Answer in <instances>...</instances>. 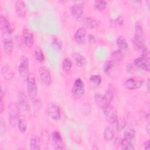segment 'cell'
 Here are the masks:
<instances>
[{
    "label": "cell",
    "mask_w": 150,
    "mask_h": 150,
    "mask_svg": "<svg viewBox=\"0 0 150 150\" xmlns=\"http://www.w3.org/2000/svg\"><path fill=\"white\" fill-rule=\"evenodd\" d=\"M1 73L3 77L6 80H11L14 76L12 68L8 64L4 65L1 69Z\"/></svg>",
    "instance_id": "18"
},
{
    "label": "cell",
    "mask_w": 150,
    "mask_h": 150,
    "mask_svg": "<svg viewBox=\"0 0 150 150\" xmlns=\"http://www.w3.org/2000/svg\"><path fill=\"white\" fill-rule=\"evenodd\" d=\"M2 44L4 53L6 55H11L13 50V42L12 39L8 37H3Z\"/></svg>",
    "instance_id": "14"
},
{
    "label": "cell",
    "mask_w": 150,
    "mask_h": 150,
    "mask_svg": "<svg viewBox=\"0 0 150 150\" xmlns=\"http://www.w3.org/2000/svg\"><path fill=\"white\" fill-rule=\"evenodd\" d=\"M18 105L21 111L28 112L30 110V106L28 101L26 97L22 93H19L18 95Z\"/></svg>",
    "instance_id": "10"
},
{
    "label": "cell",
    "mask_w": 150,
    "mask_h": 150,
    "mask_svg": "<svg viewBox=\"0 0 150 150\" xmlns=\"http://www.w3.org/2000/svg\"><path fill=\"white\" fill-rule=\"evenodd\" d=\"M88 42L91 44H94L96 42V40L94 36H93L91 35L88 36Z\"/></svg>",
    "instance_id": "41"
},
{
    "label": "cell",
    "mask_w": 150,
    "mask_h": 150,
    "mask_svg": "<svg viewBox=\"0 0 150 150\" xmlns=\"http://www.w3.org/2000/svg\"><path fill=\"white\" fill-rule=\"evenodd\" d=\"M114 95V89L113 87L109 85L107 89L105 91L104 94L103 95V98L107 104H110L111 101L112 100Z\"/></svg>",
    "instance_id": "21"
},
{
    "label": "cell",
    "mask_w": 150,
    "mask_h": 150,
    "mask_svg": "<svg viewBox=\"0 0 150 150\" xmlns=\"http://www.w3.org/2000/svg\"><path fill=\"white\" fill-rule=\"evenodd\" d=\"M0 23L3 35H11L13 33V28L12 25L8 19L2 15L0 17Z\"/></svg>",
    "instance_id": "7"
},
{
    "label": "cell",
    "mask_w": 150,
    "mask_h": 150,
    "mask_svg": "<svg viewBox=\"0 0 150 150\" xmlns=\"http://www.w3.org/2000/svg\"><path fill=\"white\" fill-rule=\"evenodd\" d=\"M47 114L49 117L54 121H59L61 117L60 110L56 104L50 105L47 109Z\"/></svg>",
    "instance_id": "9"
},
{
    "label": "cell",
    "mask_w": 150,
    "mask_h": 150,
    "mask_svg": "<svg viewBox=\"0 0 150 150\" xmlns=\"http://www.w3.org/2000/svg\"><path fill=\"white\" fill-rule=\"evenodd\" d=\"M34 55L36 60L39 63H43L45 60V56L42 50L40 49H36L35 50Z\"/></svg>",
    "instance_id": "32"
},
{
    "label": "cell",
    "mask_w": 150,
    "mask_h": 150,
    "mask_svg": "<svg viewBox=\"0 0 150 150\" xmlns=\"http://www.w3.org/2000/svg\"><path fill=\"white\" fill-rule=\"evenodd\" d=\"M15 12L18 17L23 18L27 13V6L23 1H17L15 5Z\"/></svg>",
    "instance_id": "12"
},
{
    "label": "cell",
    "mask_w": 150,
    "mask_h": 150,
    "mask_svg": "<svg viewBox=\"0 0 150 150\" xmlns=\"http://www.w3.org/2000/svg\"><path fill=\"white\" fill-rule=\"evenodd\" d=\"M85 92V86L83 80L80 78H77L74 81L71 88L73 96L77 99L81 98Z\"/></svg>",
    "instance_id": "4"
},
{
    "label": "cell",
    "mask_w": 150,
    "mask_h": 150,
    "mask_svg": "<svg viewBox=\"0 0 150 150\" xmlns=\"http://www.w3.org/2000/svg\"><path fill=\"white\" fill-rule=\"evenodd\" d=\"M21 111L18 104L12 103L9 107L8 110V120L12 126L17 124L18 120L20 119Z\"/></svg>",
    "instance_id": "3"
},
{
    "label": "cell",
    "mask_w": 150,
    "mask_h": 150,
    "mask_svg": "<svg viewBox=\"0 0 150 150\" xmlns=\"http://www.w3.org/2000/svg\"><path fill=\"white\" fill-rule=\"evenodd\" d=\"M116 45L118 47V50L121 51L127 50L128 49V44L127 40L124 36H120L116 39Z\"/></svg>",
    "instance_id": "22"
},
{
    "label": "cell",
    "mask_w": 150,
    "mask_h": 150,
    "mask_svg": "<svg viewBox=\"0 0 150 150\" xmlns=\"http://www.w3.org/2000/svg\"><path fill=\"white\" fill-rule=\"evenodd\" d=\"M143 84L142 80H136L134 78H130L127 80L124 83V86L126 88L129 90L138 89L141 87Z\"/></svg>",
    "instance_id": "13"
},
{
    "label": "cell",
    "mask_w": 150,
    "mask_h": 150,
    "mask_svg": "<svg viewBox=\"0 0 150 150\" xmlns=\"http://www.w3.org/2000/svg\"><path fill=\"white\" fill-rule=\"evenodd\" d=\"M41 141L37 135H32L29 140V148L31 150H39L40 149Z\"/></svg>",
    "instance_id": "20"
},
{
    "label": "cell",
    "mask_w": 150,
    "mask_h": 150,
    "mask_svg": "<svg viewBox=\"0 0 150 150\" xmlns=\"http://www.w3.org/2000/svg\"><path fill=\"white\" fill-rule=\"evenodd\" d=\"M22 38L24 44L27 47H31L35 42L33 34L27 29H25L22 33Z\"/></svg>",
    "instance_id": "11"
},
{
    "label": "cell",
    "mask_w": 150,
    "mask_h": 150,
    "mask_svg": "<svg viewBox=\"0 0 150 150\" xmlns=\"http://www.w3.org/2000/svg\"><path fill=\"white\" fill-rule=\"evenodd\" d=\"M17 126L19 130V131L22 133L25 134L26 131H27L28 128V124L25 120L24 119H19L17 122Z\"/></svg>",
    "instance_id": "29"
},
{
    "label": "cell",
    "mask_w": 150,
    "mask_h": 150,
    "mask_svg": "<svg viewBox=\"0 0 150 150\" xmlns=\"http://www.w3.org/2000/svg\"><path fill=\"white\" fill-rule=\"evenodd\" d=\"M72 67V62L69 58H64L62 62V69L65 72H69Z\"/></svg>",
    "instance_id": "31"
},
{
    "label": "cell",
    "mask_w": 150,
    "mask_h": 150,
    "mask_svg": "<svg viewBox=\"0 0 150 150\" xmlns=\"http://www.w3.org/2000/svg\"><path fill=\"white\" fill-rule=\"evenodd\" d=\"M126 70L128 73H132L134 71V66L131 64H128L127 67H126Z\"/></svg>",
    "instance_id": "40"
},
{
    "label": "cell",
    "mask_w": 150,
    "mask_h": 150,
    "mask_svg": "<svg viewBox=\"0 0 150 150\" xmlns=\"http://www.w3.org/2000/svg\"><path fill=\"white\" fill-rule=\"evenodd\" d=\"M122 23H123L122 18L120 16L118 17L112 21V25L114 26H118L121 25L122 24Z\"/></svg>",
    "instance_id": "37"
},
{
    "label": "cell",
    "mask_w": 150,
    "mask_h": 150,
    "mask_svg": "<svg viewBox=\"0 0 150 150\" xmlns=\"http://www.w3.org/2000/svg\"><path fill=\"white\" fill-rule=\"evenodd\" d=\"M52 139L57 149H64V143L60 134L58 131H54L52 133Z\"/></svg>",
    "instance_id": "17"
},
{
    "label": "cell",
    "mask_w": 150,
    "mask_h": 150,
    "mask_svg": "<svg viewBox=\"0 0 150 150\" xmlns=\"http://www.w3.org/2000/svg\"><path fill=\"white\" fill-rule=\"evenodd\" d=\"M105 120L111 124H115L118 121L116 111L110 104H108L102 108Z\"/></svg>",
    "instance_id": "6"
},
{
    "label": "cell",
    "mask_w": 150,
    "mask_h": 150,
    "mask_svg": "<svg viewBox=\"0 0 150 150\" xmlns=\"http://www.w3.org/2000/svg\"><path fill=\"white\" fill-rule=\"evenodd\" d=\"M135 135V131L133 129H128L126 130L124 133V136L125 138L131 139L134 138Z\"/></svg>",
    "instance_id": "35"
},
{
    "label": "cell",
    "mask_w": 150,
    "mask_h": 150,
    "mask_svg": "<svg viewBox=\"0 0 150 150\" xmlns=\"http://www.w3.org/2000/svg\"><path fill=\"white\" fill-rule=\"evenodd\" d=\"M101 77L98 74L92 75L90 77V81L93 87H97L99 86L101 83Z\"/></svg>",
    "instance_id": "28"
},
{
    "label": "cell",
    "mask_w": 150,
    "mask_h": 150,
    "mask_svg": "<svg viewBox=\"0 0 150 150\" xmlns=\"http://www.w3.org/2000/svg\"><path fill=\"white\" fill-rule=\"evenodd\" d=\"M142 55H141V56H142V57H144L149 58V57H148V56H149V51H148V48L145 46L144 47L142 48Z\"/></svg>",
    "instance_id": "38"
},
{
    "label": "cell",
    "mask_w": 150,
    "mask_h": 150,
    "mask_svg": "<svg viewBox=\"0 0 150 150\" xmlns=\"http://www.w3.org/2000/svg\"><path fill=\"white\" fill-rule=\"evenodd\" d=\"M4 110V103H3V98H1V107H0V112L1 113Z\"/></svg>",
    "instance_id": "42"
},
{
    "label": "cell",
    "mask_w": 150,
    "mask_h": 150,
    "mask_svg": "<svg viewBox=\"0 0 150 150\" xmlns=\"http://www.w3.org/2000/svg\"><path fill=\"white\" fill-rule=\"evenodd\" d=\"M120 145H121V148L122 149H128V150H132L134 149V145L132 144L131 139H127L124 138L121 139Z\"/></svg>",
    "instance_id": "23"
},
{
    "label": "cell",
    "mask_w": 150,
    "mask_h": 150,
    "mask_svg": "<svg viewBox=\"0 0 150 150\" xmlns=\"http://www.w3.org/2000/svg\"><path fill=\"white\" fill-rule=\"evenodd\" d=\"M26 92L29 97L35 99L38 94V86L34 76H30L26 80Z\"/></svg>",
    "instance_id": "5"
},
{
    "label": "cell",
    "mask_w": 150,
    "mask_h": 150,
    "mask_svg": "<svg viewBox=\"0 0 150 150\" xmlns=\"http://www.w3.org/2000/svg\"><path fill=\"white\" fill-rule=\"evenodd\" d=\"M133 45L136 50L142 49L145 47V38L141 22L138 21L135 25V34L133 38Z\"/></svg>",
    "instance_id": "1"
},
{
    "label": "cell",
    "mask_w": 150,
    "mask_h": 150,
    "mask_svg": "<svg viewBox=\"0 0 150 150\" xmlns=\"http://www.w3.org/2000/svg\"><path fill=\"white\" fill-rule=\"evenodd\" d=\"M70 12L75 19H80L83 13V7L79 4H74L71 6Z\"/></svg>",
    "instance_id": "19"
},
{
    "label": "cell",
    "mask_w": 150,
    "mask_h": 150,
    "mask_svg": "<svg viewBox=\"0 0 150 150\" xmlns=\"http://www.w3.org/2000/svg\"><path fill=\"white\" fill-rule=\"evenodd\" d=\"M123 56L124 54L122 53V51L118 49L112 53L111 60L118 64L122 60Z\"/></svg>",
    "instance_id": "24"
},
{
    "label": "cell",
    "mask_w": 150,
    "mask_h": 150,
    "mask_svg": "<svg viewBox=\"0 0 150 150\" xmlns=\"http://www.w3.org/2000/svg\"><path fill=\"white\" fill-rule=\"evenodd\" d=\"M18 72L22 79L26 80L30 76L29 60L26 56H22L18 67Z\"/></svg>",
    "instance_id": "2"
},
{
    "label": "cell",
    "mask_w": 150,
    "mask_h": 150,
    "mask_svg": "<svg viewBox=\"0 0 150 150\" xmlns=\"http://www.w3.org/2000/svg\"><path fill=\"white\" fill-rule=\"evenodd\" d=\"M74 60L76 65L79 67H83L85 63V58L82 54H76L74 56Z\"/></svg>",
    "instance_id": "33"
},
{
    "label": "cell",
    "mask_w": 150,
    "mask_h": 150,
    "mask_svg": "<svg viewBox=\"0 0 150 150\" xmlns=\"http://www.w3.org/2000/svg\"><path fill=\"white\" fill-rule=\"evenodd\" d=\"M6 131V126L5 121L2 118L0 119V135L1 137H4Z\"/></svg>",
    "instance_id": "36"
},
{
    "label": "cell",
    "mask_w": 150,
    "mask_h": 150,
    "mask_svg": "<svg viewBox=\"0 0 150 150\" xmlns=\"http://www.w3.org/2000/svg\"><path fill=\"white\" fill-rule=\"evenodd\" d=\"M95 6L99 11H103L105 9L107 5V2L104 0H97L95 1Z\"/></svg>",
    "instance_id": "34"
},
{
    "label": "cell",
    "mask_w": 150,
    "mask_h": 150,
    "mask_svg": "<svg viewBox=\"0 0 150 150\" xmlns=\"http://www.w3.org/2000/svg\"><path fill=\"white\" fill-rule=\"evenodd\" d=\"M114 131L110 127H106L104 129L103 132V137L105 141H110L112 140L114 138Z\"/></svg>",
    "instance_id": "26"
},
{
    "label": "cell",
    "mask_w": 150,
    "mask_h": 150,
    "mask_svg": "<svg viewBox=\"0 0 150 150\" xmlns=\"http://www.w3.org/2000/svg\"><path fill=\"white\" fill-rule=\"evenodd\" d=\"M134 65L139 68V69L143 70L144 71H149L150 69V64L149 58L144 57H139L134 60Z\"/></svg>",
    "instance_id": "8"
},
{
    "label": "cell",
    "mask_w": 150,
    "mask_h": 150,
    "mask_svg": "<svg viewBox=\"0 0 150 150\" xmlns=\"http://www.w3.org/2000/svg\"><path fill=\"white\" fill-rule=\"evenodd\" d=\"M83 21L84 25L87 27L91 28V29L96 28L98 25V23L96 20L93 19L91 18H90V17L84 18L83 19Z\"/></svg>",
    "instance_id": "27"
},
{
    "label": "cell",
    "mask_w": 150,
    "mask_h": 150,
    "mask_svg": "<svg viewBox=\"0 0 150 150\" xmlns=\"http://www.w3.org/2000/svg\"><path fill=\"white\" fill-rule=\"evenodd\" d=\"M39 75L41 80L46 84L49 85L52 82L51 74L49 71L45 67H40L39 69Z\"/></svg>",
    "instance_id": "15"
},
{
    "label": "cell",
    "mask_w": 150,
    "mask_h": 150,
    "mask_svg": "<svg viewBox=\"0 0 150 150\" xmlns=\"http://www.w3.org/2000/svg\"><path fill=\"white\" fill-rule=\"evenodd\" d=\"M117 64H116L115 62H114L111 60L106 62L103 67V69L105 74H106L107 76L110 75Z\"/></svg>",
    "instance_id": "25"
},
{
    "label": "cell",
    "mask_w": 150,
    "mask_h": 150,
    "mask_svg": "<svg viewBox=\"0 0 150 150\" xmlns=\"http://www.w3.org/2000/svg\"><path fill=\"white\" fill-rule=\"evenodd\" d=\"M94 98H95V101L97 103V104L102 109L103 108H104V107H105L106 105H108L107 104L105 103L104 98H103V95L100 94V93H96L95 94V96H94Z\"/></svg>",
    "instance_id": "30"
},
{
    "label": "cell",
    "mask_w": 150,
    "mask_h": 150,
    "mask_svg": "<svg viewBox=\"0 0 150 150\" xmlns=\"http://www.w3.org/2000/svg\"><path fill=\"white\" fill-rule=\"evenodd\" d=\"M143 147L144 149H146V150H149L150 148V141L146 140L145 141L144 144H143Z\"/></svg>",
    "instance_id": "39"
},
{
    "label": "cell",
    "mask_w": 150,
    "mask_h": 150,
    "mask_svg": "<svg viewBox=\"0 0 150 150\" xmlns=\"http://www.w3.org/2000/svg\"><path fill=\"white\" fill-rule=\"evenodd\" d=\"M86 35V29L83 26L79 28L74 36L76 42L79 44H83L85 42Z\"/></svg>",
    "instance_id": "16"
}]
</instances>
